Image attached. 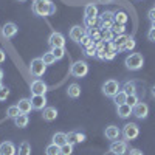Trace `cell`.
I'll return each mask as SVG.
<instances>
[{
    "instance_id": "obj_23",
    "label": "cell",
    "mask_w": 155,
    "mask_h": 155,
    "mask_svg": "<svg viewBox=\"0 0 155 155\" xmlns=\"http://www.w3.org/2000/svg\"><path fill=\"white\" fill-rule=\"evenodd\" d=\"M113 20H115V23L126 25V22L129 20V16L126 14L124 11H115V12H113Z\"/></svg>"
},
{
    "instance_id": "obj_53",
    "label": "cell",
    "mask_w": 155,
    "mask_h": 155,
    "mask_svg": "<svg viewBox=\"0 0 155 155\" xmlns=\"http://www.w3.org/2000/svg\"><path fill=\"white\" fill-rule=\"evenodd\" d=\"M2 87H3V85H2V81H0V88H2Z\"/></svg>"
},
{
    "instance_id": "obj_20",
    "label": "cell",
    "mask_w": 155,
    "mask_h": 155,
    "mask_svg": "<svg viewBox=\"0 0 155 155\" xmlns=\"http://www.w3.org/2000/svg\"><path fill=\"white\" fill-rule=\"evenodd\" d=\"M28 123H30V118H28V115H25V113H20L19 116H16V118H14V124H16V127H19V129L27 127Z\"/></svg>"
},
{
    "instance_id": "obj_36",
    "label": "cell",
    "mask_w": 155,
    "mask_h": 155,
    "mask_svg": "<svg viewBox=\"0 0 155 155\" xmlns=\"http://www.w3.org/2000/svg\"><path fill=\"white\" fill-rule=\"evenodd\" d=\"M101 37H102V42H113V39H115V33H113L112 30H106V31H102Z\"/></svg>"
},
{
    "instance_id": "obj_12",
    "label": "cell",
    "mask_w": 155,
    "mask_h": 155,
    "mask_svg": "<svg viewBox=\"0 0 155 155\" xmlns=\"http://www.w3.org/2000/svg\"><path fill=\"white\" fill-rule=\"evenodd\" d=\"M48 44L51 48H54V47H65V37H64L61 33H51L50 37H48Z\"/></svg>"
},
{
    "instance_id": "obj_28",
    "label": "cell",
    "mask_w": 155,
    "mask_h": 155,
    "mask_svg": "<svg viewBox=\"0 0 155 155\" xmlns=\"http://www.w3.org/2000/svg\"><path fill=\"white\" fill-rule=\"evenodd\" d=\"M17 155H31V144L28 143V141H22L20 143Z\"/></svg>"
},
{
    "instance_id": "obj_52",
    "label": "cell",
    "mask_w": 155,
    "mask_h": 155,
    "mask_svg": "<svg viewBox=\"0 0 155 155\" xmlns=\"http://www.w3.org/2000/svg\"><path fill=\"white\" fill-rule=\"evenodd\" d=\"M17 2H27V0H17Z\"/></svg>"
},
{
    "instance_id": "obj_4",
    "label": "cell",
    "mask_w": 155,
    "mask_h": 155,
    "mask_svg": "<svg viewBox=\"0 0 155 155\" xmlns=\"http://www.w3.org/2000/svg\"><path fill=\"white\" fill-rule=\"evenodd\" d=\"M121 135H123L124 140H127V141H134V140L140 135V127H138V124H135V123H127V124L123 127Z\"/></svg>"
},
{
    "instance_id": "obj_22",
    "label": "cell",
    "mask_w": 155,
    "mask_h": 155,
    "mask_svg": "<svg viewBox=\"0 0 155 155\" xmlns=\"http://www.w3.org/2000/svg\"><path fill=\"white\" fill-rule=\"evenodd\" d=\"M67 95H68V98H73V99L79 98L81 96V87L78 84H70L68 90H67Z\"/></svg>"
},
{
    "instance_id": "obj_51",
    "label": "cell",
    "mask_w": 155,
    "mask_h": 155,
    "mask_svg": "<svg viewBox=\"0 0 155 155\" xmlns=\"http://www.w3.org/2000/svg\"><path fill=\"white\" fill-rule=\"evenodd\" d=\"M150 28H153V30H155V22H152V27H150Z\"/></svg>"
},
{
    "instance_id": "obj_46",
    "label": "cell",
    "mask_w": 155,
    "mask_h": 155,
    "mask_svg": "<svg viewBox=\"0 0 155 155\" xmlns=\"http://www.w3.org/2000/svg\"><path fill=\"white\" fill-rule=\"evenodd\" d=\"M127 153H129V155H144V153L141 152L140 149H130V150H129Z\"/></svg>"
},
{
    "instance_id": "obj_48",
    "label": "cell",
    "mask_w": 155,
    "mask_h": 155,
    "mask_svg": "<svg viewBox=\"0 0 155 155\" xmlns=\"http://www.w3.org/2000/svg\"><path fill=\"white\" fill-rule=\"evenodd\" d=\"M150 93H152V98H153V99H155V85H153V87H152V92H150Z\"/></svg>"
},
{
    "instance_id": "obj_41",
    "label": "cell",
    "mask_w": 155,
    "mask_h": 155,
    "mask_svg": "<svg viewBox=\"0 0 155 155\" xmlns=\"http://www.w3.org/2000/svg\"><path fill=\"white\" fill-rule=\"evenodd\" d=\"M73 153V144L65 143L64 146H61V155H71Z\"/></svg>"
},
{
    "instance_id": "obj_35",
    "label": "cell",
    "mask_w": 155,
    "mask_h": 155,
    "mask_svg": "<svg viewBox=\"0 0 155 155\" xmlns=\"http://www.w3.org/2000/svg\"><path fill=\"white\" fill-rule=\"evenodd\" d=\"M140 102V96L138 93H134V95H127V101H126V104H129L130 107H135L137 104Z\"/></svg>"
},
{
    "instance_id": "obj_13",
    "label": "cell",
    "mask_w": 155,
    "mask_h": 155,
    "mask_svg": "<svg viewBox=\"0 0 155 155\" xmlns=\"http://www.w3.org/2000/svg\"><path fill=\"white\" fill-rule=\"evenodd\" d=\"M17 31H19V28H17V25H16L14 22H8V23H5V25H3V28H2V34H3V37H6V39L14 37V36L17 34Z\"/></svg>"
},
{
    "instance_id": "obj_25",
    "label": "cell",
    "mask_w": 155,
    "mask_h": 155,
    "mask_svg": "<svg viewBox=\"0 0 155 155\" xmlns=\"http://www.w3.org/2000/svg\"><path fill=\"white\" fill-rule=\"evenodd\" d=\"M121 90L126 95H134V93H137V82L135 81H127V82H124Z\"/></svg>"
},
{
    "instance_id": "obj_15",
    "label": "cell",
    "mask_w": 155,
    "mask_h": 155,
    "mask_svg": "<svg viewBox=\"0 0 155 155\" xmlns=\"http://www.w3.org/2000/svg\"><path fill=\"white\" fill-rule=\"evenodd\" d=\"M0 155H17V149L11 141H3L0 144Z\"/></svg>"
},
{
    "instance_id": "obj_49",
    "label": "cell",
    "mask_w": 155,
    "mask_h": 155,
    "mask_svg": "<svg viewBox=\"0 0 155 155\" xmlns=\"http://www.w3.org/2000/svg\"><path fill=\"white\" fill-rule=\"evenodd\" d=\"M2 79H3V70L0 68V81H2Z\"/></svg>"
},
{
    "instance_id": "obj_27",
    "label": "cell",
    "mask_w": 155,
    "mask_h": 155,
    "mask_svg": "<svg viewBox=\"0 0 155 155\" xmlns=\"http://www.w3.org/2000/svg\"><path fill=\"white\" fill-rule=\"evenodd\" d=\"M112 99H113V102L116 104V107H118V106H123V104H126V101H127V95L123 92V90H120V92L116 93V95H115Z\"/></svg>"
},
{
    "instance_id": "obj_44",
    "label": "cell",
    "mask_w": 155,
    "mask_h": 155,
    "mask_svg": "<svg viewBox=\"0 0 155 155\" xmlns=\"http://www.w3.org/2000/svg\"><path fill=\"white\" fill-rule=\"evenodd\" d=\"M147 39H149V41H152V42H155V30L153 28H150L147 31Z\"/></svg>"
},
{
    "instance_id": "obj_7",
    "label": "cell",
    "mask_w": 155,
    "mask_h": 155,
    "mask_svg": "<svg viewBox=\"0 0 155 155\" xmlns=\"http://www.w3.org/2000/svg\"><path fill=\"white\" fill-rule=\"evenodd\" d=\"M109 150L113 155H126L129 152V146H127V141H121V140H116L112 141V144L109 147Z\"/></svg>"
},
{
    "instance_id": "obj_6",
    "label": "cell",
    "mask_w": 155,
    "mask_h": 155,
    "mask_svg": "<svg viewBox=\"0 0 155 155\" xmlns=\"http://www.w3.org/2000/svg\"><path fill=\"white\" fill-rule=\"evenodd\" d=\"M30 71H31V74H33L34 78H41V76H44V73L47 71V65L44 64V61H42L41 58H36V59H33L31 64H30Z\"/></svg>"
},
{
    "instance_id": "obj_11",
    "label": "cell",
    "mask_w": 155,
    "mask_h": 155,
    "mask_svg": "<svg viewBox=\"0 0 155 155\" xmlns=\"http://www.w3.org/2000/svg\"><path fill=\"white\" fill-rule=\"evenodd\" d=\"M47 98L45 95H33L31 96V106L33 110H44L47 107Z\"/></svg>"
},
{
    "instance_id": "obj_26",
    "label": "cell",
    "mask_w": 155,
    "mask_h": 155,
    "mask_svg": "<svg viewBox=\"0 0 155 155\" xmlns=\"http://www.w3.org/2000/svg\"><path fill=\"white\" fill-rule=\"evenodd\" d=\"M129 37H130V36H129V34H120V36H115V39H113V44L116 45V47H118V51H121V48L124 47V44L127 42V39Z\"/></svg>"
},
{
    "instance_id": "obj_50",
    "label": "cell",
    "mask_w": 155,
    "mask_h": 155,
    "mask_svg": "<svg viewBox=\"0 0 155 155\" xmlns=\"http://www.w3.org/2000/svg\"><path fill=\"white\" fill-rule=\"evenodd\" d=\"M99 2H102V3H110L112 0H99Z\"/></svg>"
},
{
    "instance_id": "obj_33",
    "label": "cell",
    "mask_w": 155,
    "mask_h": 155,
    "mask_svg": "<svg viewBox=\"0 0 155 155\" xmlns=\"http://www.w3.org/2000/svg\"><path fill=\"white\" fill-rule=\"evenodd\" d=\"M98 23V17H84V27L87 30L95 28V25Z\"/></svg>"
},
{
    "instance_id": "obj_45",
    "label": "cell",
    "mask_w": 155,
    "mask_h": 155,
    "mask_svg": "<svg viewBox=\"0 0 155 155\" xmlns=\"http://www.w3.org/2000/svg\"><path fill=\"white\" fill-rule=\"evenodd\" d=\"M147 17H149L150 22H155V8H152V9L147 12Z\"/></svg>"
},
{
    "instance_id": "obj_42",
    "label": "cell",
    "mask_w": 155,
    "mask_h": 155,
    "mask_svg": "<svg viewBox=\"0 0 155 155\" xmlns=\"http://www.w3.org/2000/svg\"><path fill=\"white\" fill-rule=\"evenodd\" d=\"M84 54H85L87 58H93V56H96V44L92 45V47H88V48H84Z\"/></svg>"
},
{
    "instance_id": "obj_24",
    "label": "cell",
    "mask_w": 155,
    "mask_h": 155,
    "mask_svg": "<svg viewBox=\"0 0 155 155\" xmlns=\"http://www.w3.org/2000/svg\"><path fill=\"white\" fill-rule=\"evenodd\" d=\"M84 17H98V6L93 3H88L84 8Z\"/></svg>"
},
{
    "instance_id": "obj_32",
    "label": "cell",
    "mask_w": 155,
    "mask_h": 155,
    "mask_svg": "<svg viewBox=\"0 0 155 155\" xmlns=\"http://www.w3.org/2000/svg\"><path fill=\"white\" fill-rule=\"evenodd\" d=\"M51 53L54 54L56 61H61L65 56V47H54V48H51Z\"/></svg>"
},
{
    "instance_id": "obj_19",
    "label": "cell",
    "mask_w": 155,
    "mask_h": 155,
    "mask_svg": "<svg viewBox=\"0 0 155 155\" xmlns=\"http://www.w3.org/2000/svg\"><path fill=\"white\" fill-rule=\"evenodd\" d=\"M42 116H44L45 121H54V120L58 118V110H56L54 107H45Z\"/></svg>"
},
{
    "instance_id": "obj_38",
    "label": "cell",
    "mask_w": 155,
    "mask_h": 155,
    "mask_svg": "<svg viewBox=\"0 0 155 155\" xmlns=\"http://www.w3.org/2000/svg\"><path fill=\"white\" fill-rule=\"evenodd\" d=\"M135 45H137L135 39H134V37H129V39H127V42L124 44V47L121 48V51H130V50L135 48Z\"/></svg>"
},
{
    "instance_id": "obj_2",
    "label": "cell",
    "mask_w": 155,
    "mask_h": 155,
    "mask_svg": "<svg viewBox=\"0 0 155 155\" xmlns=\"http://www.w3.org/2000/svg\"><path fill=\"white\" fill-rule=\"evenodd\" d=\"M126 64V67L129 70H132V71H137V70H141L144 65V58L141 53H132V54H129L124 61Z\"/></svg>"
},
{
    "instance_id": "obj_39",
    "label": "cell",
    "mask_w": 155,
    "mask_h": 155,
    "mask_svg": "<svg viewBox=\"0 0 155 155\" xmlns=\"http://www.w3.org/2000/svg\"><path fill=\"white\" fill-rule=\"evenodd\" d=\"M112 31L115 33V36H120V34H124V33H126V25H120V23H113V27H112Z\"/></svg>"
},
{
    "instance_id": "obj_16",
    "label": "cell",
    "mask_w": 155,
    "mask_h": 155,
    "mask_svg": "<svg viewBox=\"0 0 155 155\" xmlns=\"http://www.w3.org/2000/svg\"><path fill=\"white\" fill-rule=\"evenodd\" d=\"M82 141H85V134L82 132H68L67 134V143L70 144H78V143H82Z\"/></svg>"
},
{
    "instance_id": "obj_10",
    "label": "cell",
    "mask_w": 155,
    "mask_h": 155,
    "mask_svg": "<svg viewBox=\"0 0 155 155\" xmlns=\"http://www.w3.org/2000/svg\"><path fill=\"white\" fill-rule=\"evenodd\" d=\"M87 34V28L85 27H81V25H76L70 30V39L74 42H81L82 37Z\"/></svg>"
},
{
    "instance_id": "obj_17",
    "label": "cell",
    "mask_w": 155,
    "mask_h": 155,
    "mask_svg": "<svg viewBox=\"0 0 155 155\" xmlns=\"http://www.w3.org/2000/svg\"><path fill=\"white\" fill-rule=\"evenodd\" d=\"M17 107L20 109V113L28 115V113L33 110V106H31V99H28V98H23V99H20V101H19V104H17Z\"/></svg>"
},
{
    "instance_id": "obj_29",
    "label": "cell",
    "mask_w": 155,
    "mask_h": 155,
    "mask_svg": "<svg viewBox=\"0 0 155 155\" xmlns=\"http://www.w3.org/2000/svg\"><path fill=\"white\" fill-rule=\"evenodd\" d=\"M87 34L93 39V42H95V44H96V42H99V41H102V37H101L102 31H101L99 28H92V30H88V31H87Z\"/></svg>"
},
{
    "instance_id": "obj_43",
    "label": "cell",
    "mask_w": 155,
    "mask_h": 155,
    "mask_svg": "<svg viewBox=\"0 0 155 155\" xmlns=\"http://www.w3.org/2000/svg\"><path fill=\"white\" fill-rule=\"evenodd\" d=\"M9 96V88L8 87H2L0 88V101H5Z\"/></svg>"
},
{
    "instance_id": "obj_3",
    "label": "cell",
    "mask_w": 155,
    "mask_h": 155,
    "mask_svg": "<svg viewBox=\"0 0 155 155\" xmlns=\"http://www.w3.org/2000/svg\"><path fill=\"white\" fill-rule=\"evenodd\" d=\"M88 73V64L85 61H76L70 67V74L74 78H84Z\"/></svg>"
},
{
    "instance_id": "obj_30",
    "label": "cell",
    "mask_w": 155,
    "mask_h": 155,
    "mask_svg": "<svg viewBox=\"0 0 155 155\" xmlns=\"http://www.w3.org/2000/svg\"><path fill=\"white\" fill-rule=\"evenodd\" d=\"M42 61H44V64L48 67V65H53V64L56 62V58H54V54L51 53V51H47V53H44V56L41 58Z\"/></svg>"
},
{
    "instance_id": "obj_9",
    "label": "cell",
    "mask_w": 155,
    "mask_h": 155,
    "mask_svg": "<svg viewBox=\"0 0 155 155\" xmlns=\"http://www.w3.org/2000/svg\"><path fill=\"white\" fill-rule=\"evenodd\" d=\"M30 90H31L33 95H45L47 90H48V87H47V84H45L42 79H34V81L31 82Z\"/></svg>"
},
{
    "instance_id": "obj_40",
    "label": "cell",
    "mask_w": 155,
    "mask_h": 155,
    "mask_svg": "<svg viewBox=\"0 0 155 155\" xmlns=\"http://www.w3.org/2000/svg\"><path fill=\"white\" fill-rule=\"evenodd\" d=\"M84 48H88V47H92V45H95V42H93V39L92 37H90L88 34H85L84 37H82V41L79 42Z\"/></svg>"
},
{
    "instance_id": "obj_34",
    "label": "cell",
    "mask_w": 155,
    "mask_h": 155,
    "mask_svg": "<svg viewBox=\"0 0 155 155\" xmlns=\"http://www.w3.org/2000/svg\"><path fill=\"white\" fill-rule=\"evenodd\" d=\"M104 22H115L112 11H104V12L99 16V23H104Z\"/></svg>"
},
{
    "instance_id": "obj_21",
    "label": "cell",
    "mask_w": 155,
    "mask_h": 155,
    "mask_svg": "<svg viewBox=\"0 0 155 155\" xmlns=\"http://www.w3.org/2000/svg\"><path fill=\"white\" fill-rule=\"evenodd\" d=\"M51 143L53 144H58V146H64L67 143V134L64 132H56L53 135V138H51Z\"/></svg>"
},
{
    "instance_id": "obj_8",
    "label": "cell",
    "mask_w": 155,
    "mask_h": 155,
    "mask_svg": "<svg viewBox=\"0 0 155 155\" xmlns=\"http://www.w3.org/2000/svg\"><path fill=\"white\" fill-rule=\"evenodd\" d=\"M132 115L135 116V118H138V120L147 118V115H149V106L146 104V102H138L135 107H132Z\"/></svg>"
},
{
    "instance_id": "obj_31",
    "label": "cell",
    "mask_w": 155,
    "mask_h": 155,
    "mask_svg": "<svg viewBox=\"0 0 155 155\" xmlns=\"http://www.w3.org/2000/svg\"><path fill=\"white\" fill-rule=\"evenodd\" d=\"M45 155H61V146L58 144H48L45 149Z\"/></svg>"
},
{
    "instance_id": "obj_14",
    "label": "cell",
    "mask_w": 155,
    "mask_h": 155,
    "mask_svg": "<svg viewBox=\"0 0 155 155\" xmlns=\"http://www.w3.org/2000/svg\"><path fill=\"white\" fill-rule=\"evenodd\" d=\"M104 135H106L107 140L116 141V140H120V137H121V130H120V127H116V126H109V127H106Z\"/></svg>"
},
{
    "instance_id": "obj_5",
    "label": "cell",
    "mask_w": 155,
    "mask_h": 155,
    "mask_svg": "<svg viewBox=\"0 0 155 155\" xmlns=\"http://www.w3.org/2000/svg\"><path fill=\"white\" fill-rule=\"evenodd\" d=\"M120 90H121V85L116 79H109V81H106L104 84H102V93H104L106 96H109V98H113Z\"/></svg>"
},
{
    "instance_id": "obj_1",
    "label": "cell",
    "mask_w": 155,
    "mask_h": 155,
    "mask_svg": "<svg viewBox=\"0 0 155 155\" xmlns=\"http://www.w3.org/2000/svg\"><path fill=\"white\" fill-rule=\"evenodd\" d=\"M33 12L36 16H41V17L54 16L56 14V3H53L51 0H34Z\"/></svg>"
},
{
    "instance_id": "obj_47",
    "label": "cell",
    "mask_w": 155,
    "mask_h": 155,
    "mask_svg": "<svg viewBox=\"0 0 155 155\" xmlns=\"http://www.w3.org/2000/svg\"><path fill=\"white\" fill-rule=\"evenodd\" d=\"M5 59H6V54H5V51L0 48V64H3L5 62Z\"/></svg>"
},
{
    "instance_id": "obj_37",
    "label": "cell",
    "mask_w": 155,
    "mask_h": 155,
    "mask_svg": "<svg viewBox=\"0 0 155 155\" xmlns=\"http://www.w3.org/2000/svg\"><path fill=\"white\" fill-rule=\"evenodd\" d=\"M6 115L9 116V118H12V120H14L16 116H19V115H20V109H19L17 106H9V107H8V112H6Z\"/></svg>"
},
{
    "instance_id": "obj_18",
    "label": "cell",
    "mask_w": 155,
    "mask_h": 155,
    "mask_svg": "<svg viewBox=\"0 0 155 155\" xmlns=\"http://www.w3.org/2000/svg\"><path fill=\"white\" fill-rule=\"evenodd\" d=\"M116 115L120 116V118H129V116L132 115V107L129 104H123V106H118L116 107Z\"/></svg>"
}]
</instances>
